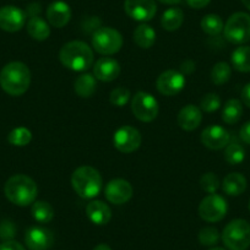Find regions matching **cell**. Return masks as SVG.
Here are the masks:
<instances>
[{
	"mask_svg": "<svg viewBox=\"0 0 250 250\" xmlns=\"http://www.w3.org/2000/svg\"><path fill=\"white\" fill-rule=\"evenodd\" d=\"M31 71L21 62H9L0 71V86L10 96H21L28 90Z\"/></svg>",
	"mask_w": 250,
	"mask_h": 250,
	"instance_id": "6da1fadb",
	"label": "cell"
},
{
	"mask_svg": "<svg viewBox=\"0 0 250 250\" xmlns=\"http://www.w3.org/2000/svg\"><path fill=\"white\" fill-rule=\"evenodd\" d=\"M93 58V50L81 41L65 43L59 52L62 65L73 71H86L92 66Z\"/></svg>",
	"mask_w": 250,
	"mask_h": 250,
	"instance_id": "7a4b0ae2",
	"label": "cell"
},
{
	"mask_svg": "<svg viewBox=\"0 0 250 250\" xmlns=\"http://www.w3.org/2000/svg\"><path fill=\"white\" fill-rule=\"evenodd\" d=\"M4 193L9 201L18 206H27L37 198V184L25 174H16L9 178L4 187Z\"/></svg>",
	"mask_w": 250,
	"mask_h": 250,
	"instance_id": "3957f363",
	"label": "cell"
},
{
	"mask_svg": "<svg viewBox=\"0 0 250 250\" xmlns=\"http://www.w3.org/2000/svg\"><path fill=\"white\" fill-rule=\"evenodd\" d=\"M103 180L100 172L90 166H83L74 170L71 185L80 198L93 199L102 190Z\"/></svg>",
	"mask_w": 250,
	"mask_h": 250,
	"instance_id": "277c9868",
	"label": "cell"
},
{
	"mask_svg": "<svg viewBox=\"0 0 250 250\" xmlns=\"http://www.w3.org/2000/svg\"><path fill=\"white\" fill-rule=\"evenodd\" d=\"M222 240L229 250H247L250 247V223L242 218L230 221L223 229Z\"/></svg>",
	"mask_w": 250,
	"mask_h": 250,
	"instance_id": "5b68a950",
	"label": "cell"
},
{
	"mask_svg": "<svg viewBox=\"0 0 250 250\" xmlns=\"http://www.w3.org/2000/svg\"><path fill=\"white\" fill-rule=\"evenodd\" d=\"M223 33L228 42L233 44H244L250 41V15L247 13H235L230 16L223 27Z\"/></svg>",
	"mask_w": 250,
	"mask_h": 250,
	"instance_id": "8992f818",
	"label": "cell"
},
{
	"mask_svg": "<svg viewBox=\"0 0 250 250\" xmlns=\"http://www.w3.org/2000/svg\"><path fill=\"white\" fill-rule=\"evenodd\" d=\"M92 47L102 55H113L123 47V36L112 27H100L92 35Z\"/></svg>",
	"mask_w": 250,
	"mask_h": 250,
	"instance_id": "52a82bcc",
	"label": "cell"
},
{
	"mask_svg": "<svg viewBox=\"0 0 250 250\" xmlns=\"http://www.w3.org/2000/svg\"><path fill=\"white\" fill-rule=\"evenodd\" d=\"M131 112L140 122H152L158 114L157 100L151 93L139 91L131 98Z\"/></svg>",
	"mask_w": 250,
	"mask_h": 250,
	"instance_id": "ba28073f",
	"label": "cell"
},
{
	"mask_svg": "<svg viewBox=\"0 0 250 250\" xmlns=\"http://www.w3.org/2000/svg\"><path fill=\"white\" fill-rule=\"evenodd\" d=\"M228 206L225 199L217 194H210L201 200L199 205V215L206 222H218L227 213Z\"/></svg>",
	"mask_w": 250,
	"mask_h": 250,
	"instance_id": "9c48e42d",
	"label": "cell"
},
{
	"mask_svg": "<svg viewBox=\"0 0 250 250\" xmlns=\"http://www.w3.org/2000/svg\"><path fill=\"white\" fill-rule=\"evenodd\" d=\"M143 141L140 131L130 125H125L118 129L113 136L115 148L123 153H131L138 150Z\"/></svg>",
	"mask_w": 250,
	"mask_h": 250,
	"instance_id": "30bf717a",
	"label": "cell"
},
{
	"mask_svg": "<svg viewBox=\"0 0 250 250\" xmlns=\"http://www.w3.org/2000/svg\"><path fill=\"white\" fill-rule=\"evenodd\" d=\"M124 10L133 20L146 22L155 18L157 5L155 0H125Z\"/></svg>",
	"mask_w": 250,
	"mask_h": 250,
	"instance_id": "8fae6325",
	"label": "cell"
},
{
	"mask_svg": "<svg viewBox=\"0 0 250 250\" xmlns=\"http://www.w3.org/2000/svg\"><path fill=\"white\" fill-rule=\"evenodd\" d=\"M104 195L109 203L114 205H123L128 203L133 196V187L128 180L117 178L105 185Z\"/></svg>",
	"mask_w": 250,
	"mask_h": 250,
	"instance_id": "7c38bea8",
	"label": "cell"
},
{
	"mask_svg": "<svg viewBox=\"0 0 250 250\" xmlns=\"http://www.w3.org/2000/svg\"><path fill=\"white\" fill-rule=\"evenodd\" d=\"M185 78L177 70H167L161 74L156 81L158 92L165 96H175L184 88Z\"/></svg>",
	"mask_w": 250,
	"mask_h": 250,
	"instance_id": "4fadbf2b",
	"label": "cell"
},
{
	"mask_svg": "<svg viewBox=\"0 0 250 250\" xmlns=\"http://www.w3.org/2000/svg\"><path fill=\"white\" fill-rule=\"evenodd\" d=\"M25 243L30 250H48L54 244V234L43 227H31L26 230Z\"/></svg>",
	"mask_w": 250,
	"mask_h": 250,
	"instance_id": "5bb4252c",
	"label": "cell"
},
{
	"mask_svg": "<svg viewBox=\"0 0 250 250\" xmlns=\"http://www.w3.org/2000/svg\"><path fill=\"white\" fill-rule=\"evenodd\" d=\"M26 13L16 6L8 5L0 9V28L6 32H18L25 26Z\"/></svg>",
	"mask_w": 250,
	"mask_h": 250,
	"instance_id": "9a60e30c",
	"label": "cell"
},
{
	"mask_svg": "<svg viewBox=\"0 0 250 250\" xmlns=\"http://www.w3.org/2000/svg\"><path fill=\"white\" fill-rule=\"evenodd\" d=\"M204 146L211 150H221L229 144L230 135L220 125H210L201 133L200 138Z\"/></svg>",
	"mask_w": 250,
	"mask_h": 250,
	"instance_id": "2e32d148",
	"label": "cell"
},
{
	"mask_svg": "<svg viewBox=\"0 0 250 250\" xmlns=\"http://www.w3.org/2000/svg\"><path fill=\"white\" fill-rule=\"evenodd\" d=\"M120 74V65L118 60L110 57H103L93 65V75L97 80L103 83H110L115 80Z\"/></svg>",
	"mask_w": 250,
	"mask_h": 250,
	"instance_id": "e0dca14e",
	"label": "cell"
},
{
	"mask_svg": "<svg viewBox=\"0 0 250 250\" xmlns=\"http://www.w3.org/2000/svg\"><path fill=\"white\" fill-rule=\"evenodd\" d=\"M71 19V9L65 1L57 0L47 8V20L53 27L62 28L68 25Z\"/></svg>",
	"mask_w": 250,
	"mask_h": 250,
	"instance_id": "ac0fdd59",
	"label": "cell"
},
{
	"mask_svg": "<svg viewBox=\"0 0 250 250\" xmlns=\"http://www.w3.org/2000/svg\"><path fill=\"white\" fill-rule=\"evenodd\" d=\"M203 120V113L199 107L194 104H188L178 113L177 122L180 128L185 131H193L200 125Z\"/></svg>",
	"mask_w": 250,
	"mask_h": 250,
	"instance_id": "d6986e66",
	"label": "cell"
},
{
	"mask_svg": "<svg viewBox=\"0 0 250 250\" xmlns=\"http://www.w3.org/2000/svg\"><path fill=\"white\" fill-rule=\"evenodd\" d=\"M86 215H87L88 220L95 223V225L104 226L112 218V211H110L109 206L107 204L100 200H95L91 201L86 206Z\"/></svg>",
	"mask_w": 250,
	"mask_h": 250,
	"instance_id": "ffe728a7",
	"label": "cell"
},
{
	"mask_svg": "<svg viewBox=\"0 0 250 250\" xmlns=\"http://www.w3.org/2000/svg\"><path fill=\"white\" fill-rule=\"evenodd\" d=\"M222 189L227 195L239 196L247 189V179L240 173H229L223 179Z\"/></svg>",
	"mask_w": 250,
	"mask_h": 250,
	"instance_id": "44dd1931",
	"label": "cell"
},
{
	"mask_svg": "<svg viewBox=\"0 0 250 250\" xmlns=\"http://www.w3.org/2000/svg\"><path fill=\"white\" fill-rule=\"evenodd\" d=\"M97 79L91 74H83L79 76L74 83V90L76 95L80 96L81 98H88L93 96L97 88Z\"/></svg>",
	"mask_w": 250,
	"mask_h": 250,
	"instance_id": "7402d4cb",
	"label": "cell"
},
{
	"mask_svg": "<svg viewBox=\"0 0 250 250\" xmlns=\"http://www.w3.org/2000/svg\"><path fill=\"white\" fill-rule=\"evenodd\" d=\"M134 42L143 49H148L156 42V32L151 26L141 23L134 31Z\"/></svg>",
	"mask_w": 250,
	"mask_h": 250,
	"instance_id": "603a6c76",
	"label": "cell"
},
{
	"mask_svg": "<svg viewBox=\"0 0 250 250\" xmlns=\"http://www.w3.org/2000/svg\"><path fill=\"white\" fill-rule=\"evenodd\" d=\"M27 33L36 41H45L50 35V27L47 21L40 16L31 18L27 22Z\"/></svg>",
	"mask_w": 250,
	"mask_h": 250,
	"instance_id": "cb8c5ba5",
	"label": "cell"
},
{
	"mask_svg": "<svg viewBox=\"0 0 250 250\" xmlns=\"http://www.w3.org/2000/svg\"><path fill=\"white\" fill-rule=\"evenodd\" d=\"M232 65L240 73H250V47L242 45L232 53Z\"/></svg>",
	"mask_w": 250,
	"mask_h": 250,
	"instance_id": "d4e9b609",
	"label": "cell"
},
{
	"mask_svg": "<svg viewBox=\"0 0 250 250\" xmlns=\"http://www.w3.org/2000/svg\"><path fill=\"white\" fill-rule=\"evenodd\" d=\"M184 22V13L178 8L168 9L163 13L161 25L166 31H177Z\"/></svg>",
	"mask_w": 250,
	"mask_h": 250,
	"instance_id": "484cf974",
	"label": "cell"
},
{
	"mask_svg": "<svg viewBox=\"0 0 250 250\" xmlns=\"http://www.w3.org/2000/svg\"><path fill=\"white\" fill-rule=\"evenodd\" d=\"M243 115V105L239 100H229L223 105L222 119L227 124H235L240 120Z\"/></svg>",
	"mask_w": 250,
	"mask_h": 250,
	"instance_id": "4316f807",
	"label": "cell"
},
{
	"mask_svg": "<svg viewBox=\"0 0 250 250\" xmlns=\"http://www.w3.org/2000/svg\"><path fill=\"white\" fill-rule=\"evenodd\" d=\"M31 213L40 223H48L54 217V210L47 201H35L31 208Z\"/></svg>",
	"mask_w": 250,
	"mask_h": 250,
	"instance_id": "83f0119b",
	"label": "cell"
},
{
	"mask_svg": "<svg viewBox=\"0 0 250 250\" xmlns=\"http://www.w3.org/2000/svg\"><path fill=\"white\" fill-rule=\"evenodd\" d=\"M200 26L204 32L208 36H218L225 27L222 19L215 14H208V15L204 16Z\"/></svg>",
	"mask_w": 250,
	"mask_h": 250,
	"instance_id": "f1b7e54d",
	"label": "cell"
},
{
	"mask_svg": "<svg viewBox=\"0 0 250 250\" xmlns=\"http://www.w3.org/2000/svg\"><path fill=\"white\" fill-rule=\"evenodd\" d=\"M230 75H232V69H230L229 64L220 62L211 70V81L217 86L223 85L229 80Z\"/></svg>",
	"mask_w": 250,
	"mask_h": 250,
	"instance_id": "f546056e",
	"label": "cell"
},
{
	"mask_svg": "<svg viewBox=\"0 0 250 250\" xmlns=\"http://www.w3.org/2000/svg\"><path fill=\"white\" fill-rule=\"evenodd\" d=\"M31 140H32V133L27 128H23V126L15 128L8 135L9 143L13 146H18V147L27 146L31 143Z\"/></svg>",
	"mask_w": 250,
	"mask_h": 250,
	"instance_id": "4dcf8cb0",
	"label": "cell"
},
{
	"mask_svg": "<svg viewBox=\"0 0 250 250\" xmlns=\"http://www.w3.org/2000/svg\"><path fill=\"white\" fill-rule=\"evenodd\" d=\"M225 158L229 165H240L245 158V150L243 148V146L238 143L228 144V145L226 146Z\"/></svg>",
	"mask_w": 250,
	"mask_h": 250,
	"instance_id": "1f68e13d",
	"label": "cell"
},
{
	"mask_svg": "<svg viewBox=\"0 0 250 250\" xmlns=\"http://www.w3.org/2000/svg\"><path fill=\"white\" fill-rule=\"evenodd\" d=\"M199 240L205 247H212L220 240V233L215 227H204L199 233Z\"/></svg>",
	"mask_w": 250,
	"mask_h": 250,
	"instance_id": "d6a6232c",
	"label": "cell"
},
{
	"mask_svg": "<svg viewBox=\"0 0 250 250\" xmlns=\"http://www.w3.org/2000/svg\"><path fill=\"white\" fill-rule=\"evenodd\" d=\"M130 91L126 87H117L110 92L109 101L115 107H123L130 100Z\"/></svg>",
	"mask_w": 250,
	"mask_h": 250,
	"instance_id": "836d02e7",
	"label": "cell"
},
{
	"mask_svg": "<svg viewBox=\"0 0 250 250\" xmlns=\"http://www.w3.org/2000/svg\"><path fill=\"white\" fill-rule=\"evenodd\" d=\"M200 187L208 194H215L220 188V179L215 173H206L200 178Z\"/></svg>",
	"mask_w": 250,
	"mask_h": 250,
	"instance_id": "e575fe53",
	"label": "cell"
},
{
	"mask_svg": "<svg viewBox=\"0 0 250 250\" xmlns=\"http://www.w3.org/2000/svg\"><path fill=\"white\" fill-rule=\"evenodd\" d=\"M221 105V98L217 93H208L200 101V109L206 113H212L217 110Z\"/></svg>",
	"mask_w": 250,
	"mask_h": 250,
	"instance_id": "d590c367",
	"label": "cell"
},
{
	"mask_svg": "<svg viewBox=\"0 0 250 250\" xmlns=\"http://www.w3.org/2000/svg\"><path fill=\"white\" fill-rule=\"evenodd\" d=\"M14 235H15V227H14L13 223L4 222L0 226V237L10 240V238H13Z\"/></svg>",
	"mask_w": 250,
	"mask_h": 250,
	"instance_id": "8d00e7d4",
	"label": "cell"
},
{
	"mask_svg": "<svg viewBox=\"0 0 250 250\" xmlns=\"http://www.w3.org/2000/svg\"><path fill=\"white\" fill-rule=\"evenodd\" d=\"M0 250H26L20 243L15 240H6V242L0 244Z\"/></svg>",
	"mask_w": 250,
	"mask_h": 250,
	"instance_id": "74e56055",
	"label": "cell"
},
{
	"mask_svg": "<svg viewBox=\"0 0 250 250\" xmlns=\"http://www.w3.org/2000/svg\"><path fill=\"white\" fill-rule=\"evenodd\" d=\"M239 136L243 140V143L250 145V122H247L242 128H240Z\"/></svg>",
	"mask_w": 250,
	"mask_h": 250,
	"instance_id": "f35d334b",
	"label": "cell"
},
{
	"mask_svg": "<svg viewBox=\"0 0 250 250\" xmlns=\"http://www.w3.org/2000/svg\"><path fill=\"white\" fill-rule=\"evenodd\" d=\"M211 0H187V4L193 9H203L210 4Z\"/></svg>",
	"mask_w": 250,
	"mask_h": 250,
	"instance_id": "ab89813d",
	"label": "cell"
},
{
	"mask_svg": "<svg viewBox=\"0 0 250 250\" xmlns=\"http://www.w3.org/2000/svg\"><path fill=\"white\" fill-rule=\"evenodd\" d=\"M41 13V5L37 3H33L31 5H28L27 10H26V15L31 18H35V16H38V14Z\"/></svg>",
	"mask_w": 250,
	"mask_h": 250,
	"instance_id": "60d3db41",
	"label": "cell"
},
{
	"mask_svg": "<svg viewBox=\"0 0 250 250\" xmlns=\"http://www.w3.org/2000/svg\"><path fill=\"white\" fill-rule=\"evenodd\" d=\"M242 101L245 105L250 108V83L243 87L242 90Z\"/></svg>",
	"mask_w": 250,
	"mask_h": 250,
	"instance_id": "b9f144b4",
	"label": "cell"
},
{
	"mask_svg": "<svg viewBox=\"0 0 250 250\" xmlns=\"http://www.w3.org/2000/svg\"><path fill=\"white\" fill-rule=\"evenodd\" d=\"M182 70L187 74L193 73V71L195 70V64H194L193 62H190V60H187V62H184V64L182 65Z\"/></svg>",
	"mask_w": 250,
	"mask_h": 250,
	"instance_id": "7bdbcfd3",
	"label": "cell"
},
{
	"mask_svg": "<svg viewBox=\"0 0 250 250\" xmlns=\"http://www.w3.org/2000/svg\"><path fill=\"white\" fill-rule=\"evenodd\" d=\"M160 3L168 4V5H174V4H179L182 0H158Z\"/></svg>",
	"mask_w": 250,
	"mask_h": 250,
	"instance_id": "ee69618b",
	"label": "cell"
},
{
	"mask_svg": "<svg viewBox=\"0 0 250 250\" xmlns=\"http://www.w3.org/2000/svg\"><path fill=\"white\" fill-rule=\"evenodd\" d=\"M93 250H112V248L107 244H98Z\"/></svg>",
	"mask_w": 250,
	"mask_h": 250,
	"instance_id": "f6af8a7d",
	"label": "cell"
},
{
	"mask_svg": "<svg viewBox=\"0 0 250 250\" xmlns=\"http://www.w3.org/2000/svg\"><path fill=\"white\" fill-rule=\"evenodd\" d=\"M240 1H242L243 5H244L248 10H250V0H240Z\"/></svg>",
	"mask_w": 250,
	"mask_h": 250,
	"instance_id": "bcb514c9",
	"label": "cell"
},
{
	"mask_svg": "<svg viewBox=\"0 0 250 250\" xmlns=\"http://www.w3.org/2000/svg\"><path fill=\"white\" fill-rule=\"evenodd\" d=\"M208 250H225V249H223V248H211V249Z\"/></svg>",
	"mask_w": 250,
	"mask_h": 250,
	"instance_id": "7dc6e473",
	"label": "cell"
},
{
	"mask_svg": "<svg viewBox=\"0 0 250 250\" xmlns=\"http://www.w3.org/2000/svg\"><path fill=\"white\" fill-rule=\"evenodd\" d=\"M249 211H250V201H249Z\"/></svg>",
	"mask_w": 250,
	"mask_h": 250,
	"instance_id": "c3c4849f",
	"label": "cell"
}]
</instances>
